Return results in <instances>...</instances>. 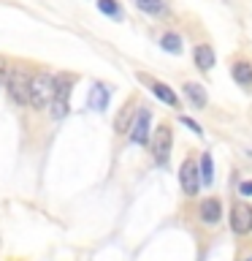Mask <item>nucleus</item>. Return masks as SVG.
<instances>
[{
  "label": "nucleus",
  "mask_w": 252,
  "mask_h": 261,
  "mask_svg": "<svg viewBox=\"0 0 252 261\" xmlns=\"http://www.w3.org/2000/svg\"><path fill=\"white\" fill-rule=\"evenodd\" d=\"M52 93H54V76H49V73H36V76L30 79L27 103L36 106V109H46L49 101H52Z\"/></svg>",
  "instance_id": "1"
},
{
  "label": "nucleus",
  "mask_w": 252,
  "mask_h": 261,
  "mask_svg": "<svg viewBox=\"0 0 252 261\" xmlns=\"http://www.w3.org/2000/svg\"><path fill=\"white\" fill-rule=\"evenodd\" d=\"M30 73L24 68H11L6 76V87H8V95H11L14 103H27V95H30Z\"/></svg>",
  "instance_id": "2"
},
{
  "label": "nucleus",
  "mask_w": 252,
  "mask_h": 261,
  "mask_svg": "<svg viewBox=\"0 0 252 261\" xmlns=\"http://www.w3.org/2000/svg\"><path fill=\"white\" fill-rule=\"evenodd\" d=\"M171 147H174V134H171V128L163 122V125H158V130L152 134V158L154 163H166L168 155H171Z\"/></svg>",
  "instance_id": "3"
},
{
  "label": "nucleus",
  "mask_w": 252,
  "mask_h": 261,
  "mask_svg": "<svg viewBox=\"0 0 252 261\" xmlns=\"http://www.w3.org/2000/svg\"><path fill=\"white\" fill-rule=\"evenodd\" d=\"M179 182H182V191L187 196H195L201 188V171H198V163L195 158H184L182 166H179Z\"/></svg>",
  "instance_id": "4"
},
{
  "label": "nucleus",
  "mask_w": 252,
  "mask_h": 261,
  "mask_svg": "<svg viewBox=\"0 0 252 261\" xmlns=\"http://www.w3.org/2000/svg\"><path fill=\"white\" fill-rule=\"evenodd\" d=\"M149 122H152V114L149 109H136L133 114V122H130V128H128V134H130V142L133 144H146L149 142Z\"/></svg>",
  "instance_id": "5"
},
{
  "label": "nucleus",
  "mask_w": 252,
  "mask_h": 261,
  "mask_svg": "<svg viewBox=\"0 0 252 261\" xmlns=\"http://www.w3.org/2000/svg\"><path fill=\"white\" fill-rule=\"evenodd\" d=\"M231 228H233V234H249L252 231V207L247 201H233Z\"/></svg>",
  "instance_id": "6"
},
{
  "label": "nucleus",
  "mask_w": 252,
  "mask_h": 261,
  "mask_svg": "<svg viewBox=\"0 0 252 261\" xmlns=\"http://www.w3.org/2000/svg\"><path fill=\"white\" fill-rule=\"evenodd\" d=\"M201 220L206 226H214L223 220V204H219V199H203L201 201Z\"/></svg>",
  "instance_id": "7"
},
{
  "label": "nucleus",
  "mask_w": 252,
  "mask_h": 261,
  "mask_svg": "<svg viewBox=\"0 0 252 261\" xmlns=\"http://www.w3.org/2000/svg\"><path fill=\"white\" fill-rule=\"evenodd\" d=\"M146 82H149V90L160 98L163 103H168L171 109H179V95H176L168 85H166V82H160V79H146Z\"/></svg>",
  "instance_id": "8"
},
{
  "label": "nucleus",
  "mask_w": 252,
  "mask_h": 261,
  "mask_svg": "<svg viewBox=\"0 0 252 261\" xmlns=\"http://www.w3.org/2000/svg\"><path fill=\"white\" fill-rule=\"evenodd\" d=\"M182 93H184V98L195 106V109H203V106L209 103L206 90H203V85H198V82H187V85L182 87Z\"/></svg>",
  "instance_id": "9"
},
{
  "label": "nucleus",
  "mask_w": 252,
  "mask_h": 261,
  "mask_svg": "<svg viewBox=\"0 0 252 261\" xmlns=\"http://www.w3.org/2000/svg\"><path fill=\"white\" fill-rule=\"evenodd\" d=\"M109 98H111L109 87H106V85H95L92 90H89V95H87V103L92 106L95 112H106V109H109Z\"/></svg>",
  "instance_id": "10"
},
{
  "label": "nucleus",
  "mask_w": 252,
  "mask_h": 261,
  "mask_svg": "<svg viewBox=\"0 0 252 261\" xmlns=\"http://www.w3.org/2000/svg\"><path fill=\"white\" fill-rule=\"evenodd\" d=\"M193 60L201 71H211V65H214V49H211L209 44H195Z\"/></svg>",
  "instance_id": "11"
},
{
  "label": "nucleus",
  "mask_w": 252,
  "mask_h": 261,
  "mask_svg": "<svg viewBox=\"0 0 252 261\" xmlns=\"http://www.w3.org/2000/svg\"><path fill=\"white\" fill-rule=\"evenodd\" d=\"M231 76H233V82H236L239 87L249 90V87H252V65H249L247 60H239V63H233V68H231Z\"/></svg>",
  "instance_id": "12"
},
{
  "label": "nucleus",
  "mask_w": 252,
  "mask_h": 261,
  "mask_svg": "<svg viewBox=\"0 0 252 261\" xmlns=\"http://www.w3.org/2000/svg\"><path fill=\"white\" fill-rule=\"evenodd\" d=\"M73 82H76L73 73H57V76H54V93H52V98H65V101H68V95H71V90H73Z\"/></svg>",
  "instance_id": "13"
},
{
  "label": "nucleus",
  "mask_w": 252,
  "mask_h": 261,
  "mask_svg": "<svg viewBox=\"0 0 252 261\" xmlns=\"http://www.w3.org/2000/svg\"><path fill=\"white\" fill-rule=\"evenodd\" d=\"M136 8L149 16H163L168 14V0H136Z\"/></svg>",
  "instance_id": "14"
},
{
  "label": "nucleus",
  "mask_w": 252,
  "mask_h": 261,
  "mask_svg": "<svg viewBox=\"0 0 252 261\" xmlns=\"http://www.w3.org/2000/svg\"><path fill=\"white\" fill-rule=\"evenodd\" d=\"M133 114H136L133 101H125V106H122L119 114H117V120H114V128H117V134H128L130 122H133Z\"/></svg>",
  "instance_id": "15"
},
{
  "label": "nucleus",
  "mask_w": 252,
  "mask_h": 261,
  "mask_svg": "<svg viewBox=\"0 0 252 261\" xmlns=\"http://www.w3.org/2000/svg\"><path fill=\"white\" fill-rule=\"evenodd\" d=\"M198 171H201V182H203V185H211V182H214V166H211V155H209V152L201 155Z\"/></svg>",
  "instance_id": "16"
},
{
  "label": "nucleus",
  "mask_w": 252,
  "mask_h": 261,
  "mask_svg": "<svg viewBox=\"0 0 252 261\" xmlns=\"http://www.w3.org/2000/svg\"><path fill=\"white\" fill-rule=\"evenodd\" d=\"M160 46H163V52L179 55V52H182V38H179L176 33H166V36L160 38Z\"/></svg>",
  "instance_id": "17"
},
{
  "label": "nucleus",
  "mask_w": 252,
  "mask_h": 261,
  "mask_svg": "<svg viewBox=\"0 0 252 261\" xmlns=\"http://www.w3.org/2000/svg\"><path fill=\"white\" fill-rule=\"evenodd\" d=\"M49 106H52V117H54V120H62L65 114L71 112V106H68V101H65V98H52V101H49Z\"/></svg>",
  "instance_id": "18"
},
{
  "label": "nucleus",
  "mask_w": 252,
  "mask_h": 261,
  "mask_svg": "<svg viewBox=\"0 0 252 261\" xmlns=\"http://www.w3.org/2000/svg\"><path fill=\"white\" fill-rule=\"evenodd\" d=\"M98 8H101L103 14L114 16V19H122V8H119L117 0H98Z\"/></svg>",
  "instance_id": "19"
},
{
  "label": "nucleus",
  "mask_w": 252,
  "mask_h": 261,
  "mask_svg": "<svg viewBox=\"0 0 252 261\" xmlns=\"http://www.w3.org/2000/svg\"><path fill=\"white\" fill-rule=\"evenodd\" d=\"M179 122H182V125H187V128H190L193 130V134H203V130H201V125H198V122H195V120H190V117H179Z\"/></svg>",
  "instance_id": "20"
},
{
  "label": "nucleus",
  "mask_w": 252,
  "mask_h": 261,
  "mask_svg": "<svg viewBox=\"0 0 252 261\" xmlns=\"http://www.w3.org/2000/svg\"><path fill=\"white\" fill-rule=\"evenodd\" d=\"M241 193L249 196V193H252V182H241Z\"/></svg>",
  "instance_id": "21"
},
{
  "label": "nucleus",
  "mask_w": 252,
  "mask_h": 261,
  "mask_svg": "<svg viewBox=\"0 0 252 261\" xmlns=\"http://www.w3.org/2000/svg\"><path fill=\"white\" fill-rule=\"evenodd\" d=\"M249 261H252V258H249Z\"/></svg>",
  "instance_id": "22"
}]
</instances>
